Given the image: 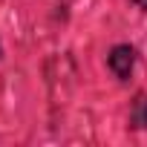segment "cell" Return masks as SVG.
<instances>
[{
  "mask_svg": "<svg viewBox=\"0 0 147 147\" xmlns=\"http://www.w3.org/2000/svg\"><path fill=\"white\" fill-rule=\"evenodd\" d=\"M133 63H136V49L133 46H115L113 52H110V69L115 72V75L124 81V78H130V72H133Z\"/></svg>",
  "mask_w": 147,
  "mask_h": 147,
  "instance_id": "1",
  "label": "cell"
},
{
  "mask_svg": "<svg viewBox=\"0 0 147 147\" xmlns=\"http://www.w3.org/2000/svg\"><path fill=\"white\" fill-rule=\"evenodd\" d=\"M130 118H133L136 127H147V95H138V98H136Z\"/></svg>",
  "mask_w": 147,
  "mask_h": 147,
  "instance_id": "2",
  "label": "cell"
},
{
  "mask_svg": "<svg viewBox=\"0 0 147 147\" xmlns=\"http://www.w3.org/2000/svg\"><path fill=\"white\" fill-rule=\"evenodd\" d=\"M133 3H136L138 9H147V0H133Z\"/></svg>",
  "mask_w": 147,
  "mask_h": 147,
  "instance_id": "3",
  "label": "cell"
}]
</instances>
